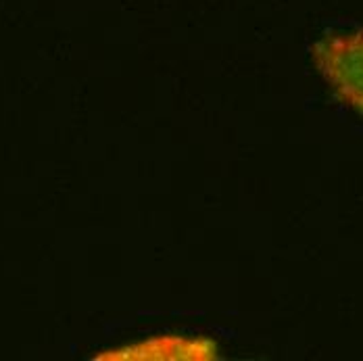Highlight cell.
<instances>
[{
    "label": "cell",
    "mask_w": 363,
    "mask_h": 361,
    "mask_svg": "<svg viewBox=\"0 0 363 361\" xmlns=\"http://www.w3.org/2000/svg\"><path fill=\"white\" fill-rule=\"evenodd\" d=\"M311 57L336 101L363 115V28L320 38Z\"/></svg>",
    "instance_id": "6da1fadb"
},
{
    "label": "cell",
    "mask_w": 363,
    "mask_h": 361,
    "mask_svg": "<svg viewBox=\"0 0 363 361\" xmlns=\"http://www.w3.org/2000/svg\"><path fill=\"white\" fill-rule=\"evenodd\" d=\"M218 357V345L209 338L201 336H150L145 340L105 351L96 355V360H192L207 361Z\"/></svg>",
    "instance_id": "7a4b0ae2"
}]
</instances>
